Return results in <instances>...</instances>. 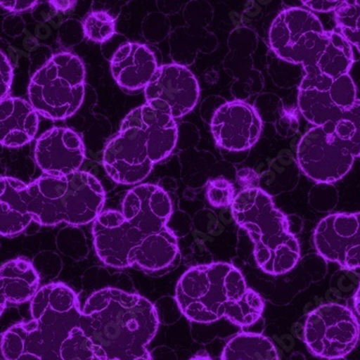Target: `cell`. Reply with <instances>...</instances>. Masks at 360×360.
I'll list each match as a JSON object with an SVG mask.
<instances>
[{"label": "cell", "mask_w": 360, "mask_h": 360, "mask_svg": "<svg viewBox=\"0 0 360 360\" xmlns=\"http://www.w3.org/2000/svg\"><path fill=\"white\" fill-rule=\"evenodd\" d=\"M172 214L171 198L163 188L136 186L125 195L121 212L103 210L93 221L97 257L111 268H169L178 255L177 238L167 226Z\"/></svg>", "instance_id": "cell-1"}, {"label": "cell", "mask_w": 360, "mask_h": 360, "mask_svg": "<svg viewBox=\"0 0 360 360\" xmlns=\"http://www.w3.org/2000/svg\"><path fill=\"white\" fill-rule=\"evenodd\" d=\"M28 321L1 335L5 360H94L90 340L81 327L77 293L63 283L44 285L30 300Z\"/></svg>", "instance_id": "cell-2"}, {"label": "cell", "mask_w": 360, "mask_h": 360, "mask_svg": "<svg viewBox=\"0 0 360 360\" xmlns=\"http://www.w3.org/2000/svg\"><path fill=\"white\" fill-rule=\"evenodd\" d=\"M81 327L97 360H153L147 347L159 316L141 295L111 287L95 291L82 307Z\"/></svg>", "instance_id": "cell-3"}, {"label": "cell", "mask_w": 360, "mask_h": 360, "mask_svg": "<svg viewBox=\"0 0 360 360\" xmlns=\"http://www.w3.org/2000/svg\"><path fill=\"white\" fill-rule=\"evenodd\" d=\"M176 302L186 319L210 323L226 319L240 328L260 319L264 301L242 273L226 262L192 266L176 286Z\"/></svg>", "instance_id": "cell-4"}, {"label": "cell", "mask_w": 360, "mask_h": 360, "mask_svg": "<svg viewBox=\"0 0 360 360\" xmlns=\"http://www.w3.org/2000/svg\"><path fill=\"white\" fill-rule=\"evenodd\" d=\"M232 216L254 243V256L266 274L290 272L300 259V245L289 228L286 216L261 188L244 189L236 194Z\"/></svg>", "instance_id": "cell-5"}, {"label": "cell", "mask_w": 360, "mask_h": 360, "mask_svg": "<svg viewBox=\"0 0 360 360\" xmlns=\"http://www.w3.org/2000/svg\"><path fill=\"white\" fill-rule=\"evenodd\" d=\"M28 212L41 226H84L94 221L105 204L100 180L86 172L44 175L26 188Z\"/></svg>", "instance_id": "cell-6"}, {"label": "cell", "mask_w": 360, "mask_h": 360, "mask_svg": "<svg viewBox=\"0 0 360 360\" xmlns=\"http://www.w3.org/2000/svg\"><path fill=\"white\" fill-rule=\"evenodd\" d=\"M84 90V63L75 54L60 52L32 77L28 96L38 115L51 120H64L80 108Z\"/></svg>", "instance_id": "cell-7"}, {"label": "cell", "mask_w": 360, "mask_h": 360, "mask_svg": "<svg viewBox=\"0 0 360 360\" xmlns=\"http://www.w3.org/2000/svg\"><path fill=\"white\" fill-rule=\"evenodd\" d=\"M328 39L319 18L309 10L293 7L275 18L269 32L271 50L278 58L303 68L314 65Z\"/></svg>", "instance_id": "cell-8"}, {"label": "cell", "mask_w": 360, "mask_h": 360, "mask_svg": "<svg viewBox=\"0 0 360 360\" xmlns=\"http://www.w3.org/2000/svg\"><path fill=\"white\" fill-rule=\"evenodd\" d=\"M360 326L353 311L345 305L328 303L307 315L303 339L316 357L345 358L359 341Z\"/></svg>", "instance_id": "cell-9"}, {"label": "cell", "mask_w": 360, "mask_h": 360, "mask_svg": "<svg viewBox=\"0 0 360 360\" xmlns=\"http://www.w3.org/2000/svg\"><path fill=\"white\" fill-rule=\"evenodd\" d=\"M298 90V106L302 116L314 127L335 122L357 100L356 86L349 75L338 79L304 70Z\"/></svg>", "instance_id": "cell-10"}, {"label": "cell", "mask_w": 360, "mask_h": 360, "mask_svg": "<svg viewBox=\"0 0 360 360\" xmlns=\"http://www.w3.org/2000/svg\"><path fill=\"white\" fill-rule=\"evenodd\" d=\"M356 158L328 129L315 127L303 135L297 149L299 167L317 184H333L345 177Z\"/></svg>", "instance_id": "cell-11"}, {"label": "cell", "mask_w": 360, "mask_h": 360, "mask_svg": "<svg viewBox=\"0 0 360 360\" xmlns=\"http://www.w3.org/2000/svg\"><path fill=\"white\" fill-rule=\"evenodd\" d=\"M103 165L115 183L134 186L148 177L155 162L143 135L135 127L121 123L120 132L105 148Z\"/></svg>", "instance_id": "cell-12"}, {"label": "cell", "mask_w": 360, "mask_h": 360, "mask_svg": "<svg viewBox=\"0 0 360 360\" xmlns=\"http://www.w3.org/2000/svg\"><path fill=\"white\" fill-rule=\"evenodd\" d=\"M147 103L179 119L193 110L200 97L198 79L183 65L159 66L148 86L143 89Z\"/></svg>", "instance_id": "cell-13"}, {"label": "cell", "mask_w": 360, "mask_h": 360, "mask_svg": "<svg viewBox=\"0 0 360 360\" xmlns=\"http://www.w3.org/2000/svg\"><path fill=\"white\" fill-rule=\"evenodd\" d=\"M315 250L325 260L347 270L360 269V212L331 214L313 234Z\"/></svg>", "instance_id": "cell-14"}, {"label": "cell", "mask_w": 360, "mask_h": 360, "mask_svg": "<svg viewBox=\"0 0 360 360\" xmlns=\"http://www.w3.org/2000/svg\"><path fill=\"white\" fill-rule=\"evenodd\" d=\"M210 131L220 148L244 151L260 139L262 122L256 109L243 101L226 102L214 113Z\"/></svg>", "instance_id": "cell-15"}, {"label": "cell", "mask_w": 360, "mask_h": 360, "mask_svg": "<svg viewBox=\"0 0 360 360\" xmlns=\"http://www.w3.org/2000/svg\"><path fill=\"white\" fill-rule=\"evenodd\" d=\"M35 159L46 175H68L84 165L86 148L80 135L72 129L53 127L36 141Z\"/></svg>", "instance_id": "cell-16"}, {"label": "cell", "mask_w": 360, "mask_h": 360, "mask_svg": "<svg viewBox=\"0 0 360 360\" xmlns=\"http://www.w3.org/2000/svg\"><path fill=\"white\" fill-rule=\"evenodd\" d=\"M122 123L135 127L147 139L155 165L167 159L176 147L177 124L167 111L145 104L133 109Z\"/></svg>", "instance_id": "cell-17"}, {"label": "cell", "mask_w": 360, "mask_h": 360, "mask_svg": "<svg viewBox=\"0 0 360 360\" xmlns=\"http://www.w3.org/2000/svg\"><path fill=\"white\" fill-rule=\"evenodd\" d=\"M158 68L157 60L150 49L135 42L121 46L110 60L113 79L120 88L127 91L145 89Z\"/></svg>", "instance_id": "cell-18"}, {"label": "cell", "mask_w": 360, "mask_h": 360, "mask_svg": "<svg viewBox=\"0 0 360 360\" xmlns=\"http://www.w3.org/2000/svg\"><path fill=\"white\" fill-rule=\"evenodd\" d=\"M38 125V113L30 103L18 97L0 101V145L16 148L30 143Z\"/></svg>", "instance_id": "cell-19"}, {"label": "cell", "mask_w": 360, "mask_h": 360, "mask_svg": "<svg viewBox=\"0 0 360 360\" xmlns=\"http://www.w3.org/2000/svg\"><path fill=\"white\" fill-rule=\"evenodd\" d=\"M27 184L12 177H0V236H18L34 221L26 201Z\"/></svg>", "instance_id": "cell-20"}, {"label": "cell", "mask_w": 360, "mask_h": 360, "mask_svg": "<svg viewBox=\"0 0 360 360\" xmlns=\"http://www.w3.org/2000/svg\"><path fill=\"white\" fill-rule=\"evenodd\" d=\"M39 275L25 258L8 261L0 268V288L6 300L20 304L32 300L39 290Z\"/></svg>", "instance_id": "cell-21"}, {"label": "cell", "mask_w": 360, "mask_h": 360, "mask_svg": "<svg viewBox=\"0 0 360 360\" xmlns=\"http://www.w3.org/2000/svg\"><path fill=\"white\" fill-rule=\"evenodd\" d=\"M353 63V46L340 32L330 30L328 32V39L317 56L314 65L304 68V70L338 79L349 75Z\"/></svg>", "instance_id": "cell-22"}, {"label": "cell", "mask_w": 360, "mask_h": 360, "mask_svg": "<svg viewBox=\"0 0 360 360\" xmlns=\"http://www.w3.org/2000/svg\"><path fill=\"white\" fill-rule=\"evenodd\" d=\"M220 360H278V354L264 335L242 331L229 340Z\"/></svg>", "instance_id": "cell-23"}, {"label": "cell", "mask_w": 360, "mask_h": 360, "mask_svg": "<svg viewBox=\"0 0 360 360\" xmlns=\"http://www.w3.org/2000/svg\"><path fill=\"white\" fill-rule=\"evenodd\" d=\"M323 127L331 131L354 157H360V100H356L339 120Z\"/></svg>", "instance_id": "cell-24"}, {"label": "cell", "mask_w": 360, "mask_h": 360, "mask_svg": "<svg viewBox=\"0 0 360 360\" xmlns=\"http://www.w3.org/2000/svg\"><path fill=\"white\" fill-rule=\"evenodd\" d=\"M337 27L351 46L360 52V1H343L335 11Z\"/></svg>", "instance_id": "cell-25"}, {"label": "cell", "mask_w": 360, "mask_h": 360, "mask_svg": "<svg viewBox=\"0 0 360 360\" xmlns=\"http://www.w3.org/2000/svg\"><path fill=\"white\" fill-rule=\"evenodd\" d=\"M82 28L86 39L103 44L116 34V22L108 12L92 11L84 18Z\"/></svg>", "instance_id": "cell-26"}, {"label": "cell", "mask_w": 360, "mask_h": 360, "mask_svg": "<svg viewBox=\"0 0 360 360\" xmlns=\"http://www.w3.org/2000/svg\"><path fill=\"white\" fill-rule=\"evenodd\" d=\"M206 198L212 207L220 208L232 205L236 199V190L231 181L224 178L210 180L206 188Z\"/></svg>", "instance_id": "cell-27"}, {"label": "cell", "mask_w": 360, "mask_h": 360, "mask_svg": "<svg viewBox=\"0 0 360 360\" xmlns=\"http://www.w3.org/2000/svg\"><path fill=\"white\" fill-rule=\"evenodd\" d=\"M171 25L167 16L160 13L149 14L143 23V37L151 42H160L169 34Z\"/></svg>", "instance_id": "cell-28"}, {"label": "cell", "mask_w": 360, "mask_h": 360, "mask_svg": "<svg viewBox=\"0 0 360 360\" xmlns=\"http://www.w3.org/2000/svg\"><path fill=\"white\" fill-rule=\"evenodd\" d=\"M13 78L12 66L7 56L0 52V101L6 98L9 92Z\"/></svg>", "instance_id": "cell-29"}, {"label": "cell", "mask_w": 360, "mask_h": 360, "mask_svg": "<svg viewBox=\"0 0 360 360\" xmlns=\"http://www.w3.org/2000/svg\"><path fill=\"white\" fill-rule=\"evenodd\" d=\"M343 1L339 0H309L302 1V5L309 8V10L316 12H335Z\"/></svg>", "instance_id": "cell-30"}, {"label": "cell", "mask_w": 360, "mask_h": 360, "mask_svg": "<svg viewBox=\"0 0 360 360\" xmlns=\"http://www.w3.org/2000/svg\"><path fill=\"white\" fill-rule=\"evenodd\" d=\"M39 1L37 0H32V1H28V0H16V1H0V6L1 7L7 9L8 11L14 12V13H18V12H25L30 11V10L35 9L37 7Z\"/></svg>", "instance_id": "cell-31"}, {"label": "cell", "mask_w": 360, "mask_h": 360, "mask_svg": "<svg viewBox=\"0 0 360 360\" xmlns=\"http://www.w3.org/2000/svg\"><path fill=\"white\" fill-rule=\"evenodd\" d=\"M238 181L244 189L259 187V177L252 169H245L238 172Z\"/></svg>", "instance_id": "cell-32"}, {"label": "cell", "mask_w": 360, "mask_h": 360, "mask_svg": "<svg viewBox=\"0 0 360 360\" xmlns=\"http://www.w3.org/2000/svg\"><path fill=\"white\" fill-rule=\"evenodd\" d=\"M75 4H76V1H50V5L56 11H68V10L72 9Z\"/></svg>", "instance_id": "cell-33"}, {"label": "cell", "mask_w": 360, "mask_h": 360, "mask_svg": "<svg viewBox=\"0 0 360 360\" xmlns=\"http://www.w3.org/2000/svg\"><path fill=\"white\" fill-rule=\"evenodd\" d=\"M354 307H355L358 316L360 317V284L357 291H356L355 296H354Z\"/></svg>", "instance_id": "cell-34"}, {"label": "cell", "mask_w": 360, "mask_h": 360, "mask_svg": "<svg viewBox=\"0 0 360 360\" xmlns=\"http://www.w3.org/2000/svg\"><path fill=\"white\" fill-rule=\"evenodd\" d=\"M189 360H214L207 353H199L190 358Z\"/></svg>", "instance_id": "cell-35"}, {"label": "cell", "mask_w": 360, "mask_h": 360, "mask_svg": "<svg viewBox=\"0 0 360 360\" xmlns=\"http://www.w3.org/2000/svg\"><path fill=\"white\" fill-rule=\"evenodd\" d=\"M7 300H6L5 296H4L3 290L0 288V316L3 314L4 309H6L7 305Z\"/></svg>", "instance_id": "cell-36"}, {"label": "cell", "mask_w": 360, "mask_h": 360, "mask_svg": "<svg viewBox=\"0 0 360 360\" xmlns=\"http://www.w3.org/2000/svg\"><path fill=\"white\" fill-rule=\"evenodd\" d=\"M329 360H345V358H335V359H329Z\"/></svg>", "instance_id": "cell-37"}]
</instances>
